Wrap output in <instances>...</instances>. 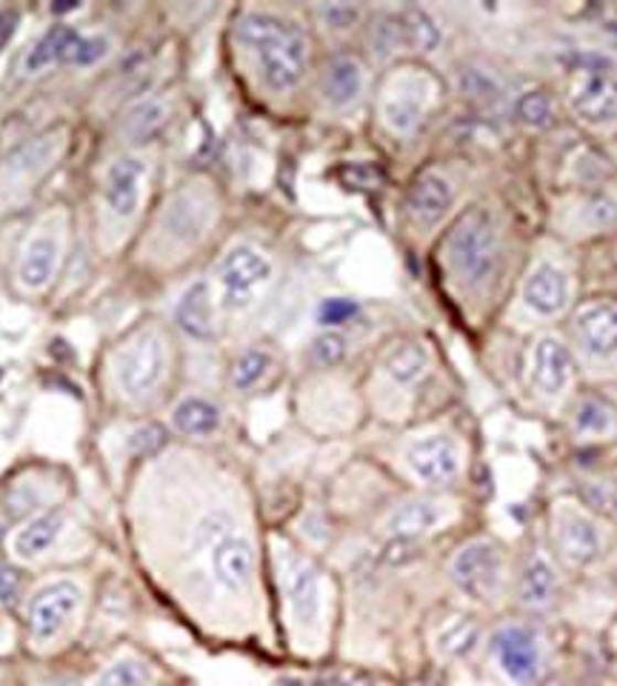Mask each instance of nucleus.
<instances>
[{"instance_id": "72a5a7b5", "label": "nucleus", "mask_w": 617, "mask_h": 686, "mask_svg": "<svg viewBox=\"0 0 617 686\" xmlns=\"http://www.w3.org/2000/svg\"><path fill=\"white\" fill-rule=\"evenodd\" d=\"M149 684V666L143 661L120 658L109 664L97 678V686H146Z\"/></svg>"}, {"instance_id": "ddd939ff", "label": "nucleus", "mask_w": 617, "mask_h": 686, "mask_svg": "<svg viewBox=\"0 0 617 686\" xmlns=\"http://www.w3.org/2000/svg\"><path fill=\"white\" fill-rule=\"evenodd\" d=\"M81 606V587L75 581H52L29 601V632L35 641H52Z\"/></svg>"}, {"instance_id": "4c0bfd02", "label": "nucleus", "mask_w": 617, "mask_h": 686, "mask_svg": "<svg viewBox=\"0 0 617 686\" xmlns=\"http://www.w3.org/2000/svg\"><path fill=\"white\" fill-rule=\"evenodd\" d=\"M312 358L318 367H338L343 358H347V338L334 329H327L320 333L318 338L312 340Z\"/></svg>"}, {"instance_id": "4be33fe9", "label": "nucleus", "mask_w": 617, "mask_h": 686, "mask_svg": "<svg viewBox=\"0 0 617 686\" xmlns=\"http://www.w3.org/2000/svg\"><path fill=\"white\" fill-rule=\"evenodd\" d=\"M209 221H212V209L203 201V194L181 192L174 194L163 212V232L174 243H194L198 238H203Z\"/></svg>"}, {"instance_id": "a878e982", "label": "nucleus", "mask_w": 617, "mask_h": 686, "mask_svg": "<svg viewBox=\"0 0 617 686\" xmlns=\"http://www.w3.org/2000/svg\"><path fill=\"white\" fill-rule=\"evenodd\" d=\"M555 592H557L555 569H552V563H549L541 552H534L521 572V590H518V598H521V603L529 606V610H543V606L552 603Z\"/></svg>"}, {"instance_id": "6e6552de", "label": "nucleus", "mask_w": 617, "mask_h": 686, "mask_svg": "<svg viewBox=\"0 0 617 686\" xmlns=\"http://www.w3.org/2000/svg\"><path fill=\"white\" fill-rule=\"evenodd\" d=\"M575 361H572L570 347L555 335H541L529 349L526 378L529 387L546 401H557L563 392H570Z\"/></svg>"}, {"instance_id": "f257e3e1", "label": "nucleus", "mask_w": 617, "mask_h": 686, "mask_svg": "<svg viewBox=\"0 0 617 686\" xmlns=\"http://www.w3.org/2000/svg\"><path fill=\"white\" fill-rule=\"evenodd\" d=\"M237 41L255 61L266 89L278 95L298 89L309 70V41L298 23L269 12H246L237 21Z\"/></svg>"}, {"instance_id": "2f4dec72", "label": "nucleus", "mask_w": 617, "mask_h": 686, "mask_svg": "<svg viewBox=\"0 0 617 686\" xmlns=\"http://www.w3.org/2000/svg\"><path fill=\"white\" fill-rule=\"evenodd\" d=\"M272 372V355L264 352V349H246L235 358L232 363V374L230 381L237 392H252L260 383L266 381V374Z\"/></svg>"}, {"instance_id": "f704fd0d", "label": "nucleus", "mask_w": 617, "mask_h": 686, "mask_svg": "<svg viewBox=\"0 0 617 686\" xmlns=\"http://www.w3.org/2000/svg\"><path fill=\"white\" fill-rule=\"evenodd\" d=\"M372 49H375L377 57H386L397 49H406L403 46V29H401V18L397 14H381L375 18V27H372Z\"/></svg>"}, {"instance_id": "7ed1b4c3", "label": "nucleus", "mask_w": 617, "mask_h": 686, "mask_svg": "<svg viewBox=\"0 0 617 686\" xmlns=\"http://www.w3.org/2000/svg\"><path fill=\"white\" fill-rule=\"evenodd\" d=\"M437 101V81L424 70L406 66L386 77L381 92V120L389 133L415 135Z\"/></svg>"}, {"instance_id": "aec40b11", "label": "nucleus", "mask_w": 617, "mask_h": 686, "mask_svg": "<svg viewBox=\"0 0 617 686\" xmlns=\"http://www.w3.org/2000/svg\"><path fill=\"white\" fill-rule=\"evenodd\" d=\"M57 266H61V235L55 229H43L29 238L18 264V281L23 289L41 292L52 284Z\"/></svg>"}, {"instance_id": "c03bdc74", "label": "nucleus", "mask_w": 617, "mask_h": 686, "mask_svg": "<svg viewBox=\"0 0 617 686\" xmlns=\"http://www.w3.org/2000/svg\"><path fill=\"white\" fill-rule=\"evenodd\" d=\"M18 23H21V14L14 12V9H0V52L12 41Z\"/></svg>"}, {"instance_id": "9d476101", "label": "nucleus", "mask_w": 617, "mask_h": 686, "mask_svg": "<svg viewBox=\"0 0 617 686\" xmlns=\"http://www.w3.org/2000/svg\"><path fill=\"white\" fill-rule=\"evenodd\" d=\"M280 587L289 601V610L300 626H315L320 618V572L312 561L298 552H280L278 558Z\"/></svg>"}, {"instance_id": "7c9ffc66", "label": "nucleus", "mask_w": 617, "mask_h": 686, "mask_svg": "<svg viewBox=\"0 0 617 686\" xmlns=\"http://www.w3.org/2000/svg\"><path fill=\"white\" fill-rule=\"evenodd\" d=\"M75 38L77 32L72 27H66V23H57V27L49 29L46 35H43L41 41L35 43V49L26 55V63H23L26 72H41L46 70V66H52V63L66 61V52H70Z\"/></svg>"}, {"instance_id": "0eeeda50", "label": "nucleus", "mask_w": 617, "mask_h": 686, "mask_svg": "<svg viewBox=\"0 0 617 686\" xmlns=\"http://www.w3.org/2000/svg\"><path fill=\"white\" fill-rule=\"evenodd\" d=\"M500 669L521 686H534L543 675V646L538 632L523 624H507L489 638Z\"/></svg>"}, {"instance_id": "bb28decb", "label": "nucleus", "mask_w": 617, "mask_h": 686, "mask_svg": "<svg viewBox=\"0 0 617 686\" xmlns=\"http://www.w3.org/2000/svg\"><path fill=\"white\" fill-rule=\"evenodd\" d=\"M172 426L187 437H206L221 430V410L209 398H183L172 410Z\"/></svg>"}, {"instance_id": "9b49d317", "label": "nucleus", "mask_w": 617, "mask_h": 686, "mask_svg": "<svg viewBox=\"0 0 617 686\" xmlns=\"http://www.w3.org/2000/svg\"><path fill=\"white\" fill-rule=\"evenodd\" d=\"M146 160L140 155H120L104 175V207L115 221H132L138 215L146 187Z\"/></svg>"}, {"instance_id": "f8f14e48", "label": "nucleus", "mask_w": 617, "mask_h": 686, "mask_svg": "<svg viewBox=\"0 0 617 686\" xmlns=\"http://www.w3.org/2000/svg\"><path fill=\"white\" fill-rule=\"evenodd\" d=\"M570 106L583 124L609 126L617 120V77L600 70L575 72L570 84Z\"/></svg>"}, {"instance_id": "473e14b6", "label": "nucleus", "mask_w": 617, "mask_h": 686, "mask_svg": "<svg viewBox=\"0 0 617 686\" xmlns=\"http://www.w3.org/2000/svg\"><path fill=\"white\" fill-rule=\"evenodd\" d=\"M480 638V630H478V621L472 615H455L449 624L440 630L437 635V646L444 655L449 658H460V655H469L475 650Z\"/></svg>"}, {"instance_id": "393cba45", "label": "nucleus", "mask_w": 617, "mask_h": 686, "mask_svg": "<svg viewBox=\"0 0 617 686\" xmlns=\"http://www.w3.org/2000/svg\"><path fill=\"white\" fill-rule=\"evenodd\" d=\"M572 430L583 441H609L617 432V412L600 395H583L572 410Z\"/></svg>"}, {"instance_id": "79ce46f5", "label": "nucleus", "mask_w": 617, "mask_h": 686, "mask_svg": "<svg viewBox=\"0 0 617 686\" xmlns=\"http://www.w3.org/2000/svg\"><path fill=\"white\" fill-rule=\"evenodd\" d=\"M318 18L327 23V29H332V32H347V29H352L354 23H358V18H361V9L323 7V9H318Z\"/></svg>"}, {"instance_id": "a18cd8bd", "label": "nucleus", "mask_w": 617, "mask_h": 686, "mask_svg": "<svg viewBox=\"0 0 617 686\" xmlns=\"http://www.w3.org/2000/svg\"><path fill=\"white\" fill-rule=\"evenodd\" d=\"M41 686H84V684L75 678H52V680H43Z\"/></svg>"}, {"instance_id": "4468645a", "label": "nucleus", "mask_w": 617, "mask_h": 686, "mask_svg": "<svg viewBox=\"0 0 617 686\" xmlns=\"http://www.w3.org/2000/svg\"><path fill=\"white\" fill-rule=\"evenodd\" d=\"M523 306L529 313L538 315V318H561L572 304V277L570 272L561 270L557 264H543L534 266L532 272L523 281L521 289Z\"/></svg>"}, {"instance_id": "37998d69", "label": "nucleus", "mask_w": 617, "mask_h": 686, "mask_svg": "<svg viewBox=\"0 0 617 686\" xmlns=\"http://www.w3.org/2000/svg\"><path fill=\"white\" fill-rule=\"evenodd\" d=\"M21 595V572L12 567H0V606H12Z\"/></svg>"}, {"instance_id": "cd10ccee", "label": "nucleus", "mask_w": 617, "mask_h": 686, "mask_svg": "<svg viewBox=\"0 0 617 686\" xmlns=\"http://www.w3.org/2000/svg\"><path fill=\"white\" fill-rule=\"evenodd\" d=\"M383 372L401 387H412L429 372V352L426 347L415 344V340H403L397 347H392L383 358Z\"/></svg>"}, {"instance_id": "b1692460", "label": "nucleus", "mask_w": 617, "mask_h": 686, "mask_svg": "<svg viewBox=\"0 0 617 686\" xmlns=\"http://www.w3.org/2000/svg\"><path fill=\"white\" fill-rule=\"evenodd\" d=\"M63 524H66L63 509H46V513L26 520L12 538L14 558H21V561H35V558L46 555L49 549L55 547L57 538H61Z\"/></svg>"}, {"instance_id": "423d86ee", "label": "nucleus", "mask_w": 617, "mask_h": 686, "mask_svg": "<svg viewBox=\"0 0 617 686\" xmlns=\"http://www.w3.org/2000/svg\"><path fill=\"white\" fill-rule=\"evenodd\" d=\"M449 572L460 592L475 601H492L503 583V552L494 541L478 538L455 552Z\"/></svg>"}, {"instance_id": "5701e85b", "label": "nucleus", "mask_w": 617, "mask_h": 686, "mask_svg": "<svg viewBox=\"0 0 617 686\" xmlns=\"http://www.w3.org/2000/svg\"><path fill=\"white\" fill-rule=\"evenodd\" d=\"M174 320L183 333L194 340H212L215 338V298H212V286L192 284L181 295L174 306Z\"/></svg>"}, {"instance_id": "e433bc0d", "label": "nucleus", "mask_w": 617, "mask_h": 686, "mask_svg": "<svg viewBox=\"0 0 617 686\" xmlns=\"http://www.w3.org/2000/svg\"><path fill=\"white\" fill-rule=\"evenodd\" d=\"M514 115L521 118V124L532 126V129H543L552 120V104L543 92H526L514 106Z\"/></svg>"}, {"instance_id": "20e7f679", "label": "nucleus", "mask_w": 617, "mask_h": 686, "mask_svg": "<svg viewBox=\"0 0 617 686\" xmlns=\"http://www.w3.org/2000/svg\"><path fill=\"white\" fill-rule=\"evenodd\" d=\"M272 275H275V266H272V261L264 252L249 246V243L232 246L215 270V286L221 306L230 309V313L249 309L264 295L266 286L272 284Z\"/></svg>"}, {"instance_id": "09e8293b", "label": "nucleus", "mask_w": 617, "mask_h": 686, "mask_svg": "<svg viewBox=\"0 0 617 686\" xmlns=\"http://www.w3.org/2000/svg\"><path fill=\"white\" fill-rule=\"evenodd\" d=\"M615 644H617V630H615Z\"/></svg>"}, {"instance_id": "2eb2a0df", "label": "nucleus", "mask_w": 617, "mask_h": 686, "mask_svg": "<svg viewBox=\"0 0 617 686\" xmlns=\"http://www.w3.org/2000/svg\"><path fill=\"white\" fill-rule=\"evenodd\" d=\"M555 543L561 558L570 567H589L604 552V538L589 515L577 513L572 506H561L555 515Z\"/></svg>"}, {"instance_id": "f03ea898", "label": "nucleus", "mask_w": 617, "mask_h": 686, "mask_svg": "<svg viewBox=\"0 0 617 686\" xmlns=\"http://www.w3.org/2000/svg\"><path fill=\"white\" fill-rule=\"evenodd\" d=\"M446 264L469 289L494 275L500 264V232L489 209L472 207L458 218L446 238Z\"/></svg>"}, {"instance_id": "a211bd4d", "label": "nucleus", "mask_w": 617, "mask_h": 686, "mask_svg": "<svg viewBox=\"0 0 617 686\" xmlns=\"http://www.w3.org/2000/svg\"><path fill=\"white\" fill-rule=\"evenodd\" d=\"M366 92V70L354 55L329 57L323 72H320V95L332 109L347 112L361 104Z\"/></svg>"}, {"instance_id": "1a4fd4ad", "label": "nucleus", "mask_w": 617, "mask_h": 686, "mask_svg": "<svg viewBox=\"0 0 617 686\" xmlns=\"http://www.w3.org/2000/svg\"><path fill=\"white\" fill-rule=\"evenodd\" d=\"M406 466L421 484L449 486L464 469V455L451 435H424L406 446Z\"/></svg>"}, {"instance_id": "a19ab883", "label": "nucleus", "mask_w": 617, "mask_h": 686, "mask_svg": "<svg viewBox=\"0 0 617 686\" xmlns=\"http://www.w3.org/2000/svg\"><path fill=\"white\" fill-rule=\"evenodd\" d=\"M163 444H167V432L160 430L158 423H146V426H140V430L129 435V450L140 452V455L158 452Z\"/></svg>"}, {"instance_id": "c9c22d12", "label": "nucleus", "mask_w": 617, "mask_h": 686, "mask_svg": "<svg viewBox=\"0 0 617 686\" xmlns=\"http://www.w3.org/2000/svg\"><path fill=\"white\" fill-rule=\"evenodd\" d=\"M106 52H109V41L100 35H77L72 41L70 52H66V61L70 66H95L97 61H104Z\"/></svg>"}, {"instance_id": "ea45409f", "label": "nucleus", "mask_w": 617, "mask_h": 686, "mask_svg": "<svg viewBox=\"0 0 617 686\" xmlns=\"http://www.w3.org/2000/svg\"><path fill=\"white\" fill-rule=\"evenodd\" d=\"M581 221L586 223V229L611 226L617 221V203L606 194H592L589 201H583Z\"/></svg>"}, {"instance_id": "412c9836", "label": "nucleus", "mask_w": 617, "mask_h": 686, "mask_svg": "<svg viewBox=\"0 0 617 686\" xmlns=\"http://www.w3.org/2000/svg\"><path fill=\"white\" fill-rule=\"evenodd\" d=\"M446 520V506L435 498H409L397 504L386 518V532L395 541H417Z\"/></svg>"}, {"instance_id": "58836bf2", "label": "nucleus", "mask_w": 617, "mask_h": 686, "mask_svg": "<svg viewBox=\"0 0 617 686\" xmlns=\"http://www.w3.org/2000/svg\"><path fill=\"white\" fill-rule=\"evenodd\" d=\"M358 313H361V306L354 304V300L327 298V300H320L315 318H318V324L323 326V329H334V326H343L352 318H358Z\"/></svg>"}, {"instance_id": "c756f323", "label": "nucleus", "mask_w": 617, "mask_h": 686, "mask_svg": "<svg viewBox=\"0 0 617 686\" xmlns=\"http://www.w3.org/2000/svg\"><path fill=\"white\" fill-rule=\"evenodd\" d=\"M397 18H401L403 29V46L421 52V55H429L440 46V29L426 9L406 7L403 12H397Z\"/></svg>"}, {"instance_id": "dca6fc26", "label": "nucleus", "mask_w": 617, "mask_h": 686, "mask_svg": "<svg viewBox=\"0 0 617 686\" xmlns=\"http://www.w3.org/2000/svg\"><path fill=\"white\" fill-rule=\"evenodd\" d=\"M575 338L595 361L617 355V300H592L575 315Z\"/></svg>"}, {"instance_id": "f3484780", "label": "nucleus", "mask_w": 617, "mask_h": 686, "mask_svg": "<svg viewBox=\"0 0 617 686\" xmlns=\"http://www.w3.org/2000/svg\"><path fill=\"white\" fill-rule=\"evenodd\" d=\"M209 552H212V576L221 590L232 592V595L249 590L252 576H255V549L243 535L230 532Z\"/></svg>"}, {"instance_id": "6ab92c4d", "label": "nucleus", "mask_w": 617, "mask_h": 686, "mask_svg": "<svg viewBox=\"0 0 617 686\" xmlns=\"http://www.w3.org/2000/svg\"><path fill=\"white\" fill-rule=\"evenodd\" d=\"M451 203H455V187L437 169H426V172L417 175L409 194H406V209H409L412 221L424 229H432L435 223L444 221Z\"/></svg>"}, {"instance_id": "49530a36", "label": "nucleus", "mask_w": 617, "mask_h": 686, "mask_svg": "<svg viewBox=\"0 0 617 686\" xmlns=\"http://www.w3.org/2000/svg\"><path fill=\"white\" fill-rule=\"evenodd\" d=\"M611 513L617 515V489H615V495H611Z\"/></svg>"}, {"instance_id": "39448f33", "label": "nucleus", "mask_w": 617, "mask_h": 686, "mask_svg": "<svg viewBox=\"0 0 617 686\" xmlns=\"http://www.w3.org/2000/svg\"><path fill=\"white\" fill-rule=\"evenodd\" d=\"M167 367L169 358L163 338L155 329H143L129 340V347L120 349L118 361H115V381L124 395L143 398L158 389Z\"/></svg>"}, {"instance_id": "de8ad7c7", "label": "nucleus", "mask_w": 617, "mask_h": 686, "mask_svg": "<svg viewBox=\"0 0 617 686\" xmlns=\"http://www.w3.org/2000/svg\"><path fill=\"white\" fill-rule=\"evenodd\" d=\"M543 686H561V684H555V680H552V684H543Z\"/></svg>"}, {"instance_id": "c85d7f7f", "label": "nucleus", "mask_w": 617, "mask_h": 686, "mask_svg": "<svg viewBox=\"0 0 617 686\" xmlns=\"http://www.w3.org/2000/svg\"><path fill=\"white\" fill-rule=\"evenodd\" d=\"M169 120V106L158 97L152 101H140L129 109V115L124 118V126H120V135H124L129 144H146L152 140L155 135L167 126Z\"/></svg>"}]
</instances>
